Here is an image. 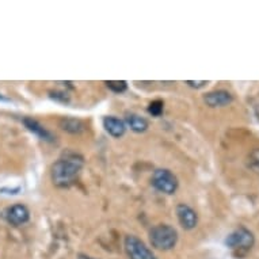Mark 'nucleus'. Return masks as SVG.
<instances>
[{
  "instance_id": "2eb2a0df",
  "label": "nucleus",
  "mask_w": 259,
  "mask_h": 259,
  "mask_svg": "<svg viewBox=\"0 0 259 259\" xmlns=\"http://www.w3.org/2000/svg\"><path fill=\"white\" fill-rule=\"evenodd\" d=\"M248 164L254 171L259 172V148H255L248 156Z\"/></svg>"
},
{
  "instance_id": "ddd939ff",
  "label": "nucleus",
  "mask_w": 259,
  "mask_h": 259,
  "mask_svg": "<svg viewBox=\"0 0 259 259\" xmlns=\"http://www.w3.org/2000/svg\"><path fill=\"white\" fill-rule=\"evenodd\" d=\"M163 109H164V103L160 99H156V101H152L149 103L148 106V113L153 117H159L163 113Z\"/></svg>"
},
{
  "instance_id": "9d476101",
  "label": "nucleus",
  "mask_w": 259,
  "mask_h": 259,
  "mask_svg": "<svg viewBox=\"0 0 259 259\" xmlns=\"http://www.w3.org/2000/svg\"><path fill=\"white\" fill-rule=\"evenodd\" d=\"M23 123H25V126L29 129L30 132L34 133L35 136H38L39 139H42V140L47 141H52L53 140V136H52L51 133L48 132L47 129L38 122V121H35L33 118H23Z\"/></svg>"
},
{
  "instance_id": "20e7f679",
  "label": "nucleus",
  "mask_w": 259,
  "mask_h": 259,
  "mask_svg": "<svg viewBox=\"0 0 259 259\" xmlns=\"http://www.w3.org/2000/svg\"><path fill=\"white\" fill-rule=\"evenodd\" d=\"M152 186L164 194H174L178 189V178L167 168H159L152 174L151 178Z\"/></svg>"
},
{
  "instance_id": "f8f14e48",
  "label": "nucleus",
  "mask_w": 259,
  "mask_h": 259,
  "mask_svg": "<svg viewBox=\"0 0 259 259\" xmlns=\"http://www.w3.org/2000/svg\"><path fill=\"white\" fill-rule=\"evenodd\" d=\"M126 123L136 133H143L148 129V121L139 114H127Z\"/></svg>"
},
{
  "instance_id": "0eeeda50",
  "label": "nucleus",
  "mask_w": 259,
  "mask_h": 259,
  "mask_svg": "<svg viewBox=\"0 0 259 259\" xmlns=\"http://www.w3.org/2000/svg\"><path fill=\"white\" fill-rule=\"evenodd\" d=\"M204 102L209 107H224L234 102V95L227 90H216L212 93L205 94Z\"/></svg>"
},
{
  "instance_id": "9b49d317",
  "label": "nucleus",
  "mask_w": 259,
  "mask_h": 259,
  "mask_svg": "<svg viewBox=\"0 0 259 259\" xmlns=\"http://www.w3.org/2000/svg\"><path fill=\"white\" fill-rule=\"evenodd\" d=\"M60 126L63 131L69 133H81L85 129V125L83 121L77 118H73V117H64V118L60 119Z\"/></svg>"
},
{
  "instance_id": "f03ea898",
  "label": "nucleus",
  "mask_w": 259,
  "mask_h": 259,
  "mask_svg": "<svg viewBox=\"0 0 259 259\" xmlns=\"http://www.w3.org/2000/svg\"><path fill=\"white\" fill-rule=\"evenodd\" d=\"M149 242L156 250H171L178 242V232L171 225L159 224L149 232Z\"/></svg>"
},
{
  "instance_id": "f257e3e1",
  "label": "nucleus",
  "mask_w": 259,
  "mask_h": 259,
  "mask_svg": "<svg viewBox=\"0 0 259 259\" xmlns=\"http://www.w3.org/2000/svg\"><path fill=\"white\" fill-rule=\"evenodd\" d=\"M83 166H84V160L80 155L73 152L67 153L53 163L51 170L52 181L59 187L71 186L79 177Z\"/></svg>"
},
{
  "instance_id": "7ed1b4c3",
  "label": "nucleus",
  "mask_w": 259,
  "mask_h": 259,
  "mask_svg": "<svg viewBox=\"0 0 259 259\" xmlns=\"http://www.w3.org/2000/svg\"><path fill=\"white\" fill-rule=\"evenodd\" d=\"M255 243L254 234L244 227H240L232 234H230L225 239V246L232 251H236L238 255L246 254L247 251L252 248Z\"/></svg>"
},
{
  "instance_id": "dca6fc26",
  "label": "nucleus",
  "mask_w": 259,
  "mask_h": 259,
  "mask_svg": "<svg viewBox=\"0 0 259 259\" xmlns=\"http://www.w3.org/2000/svg\"><path fill=\"white\" fill-rule=\"evenodd\" d=\"M187 84L190 85V87H194V89H201V87H204L206 84V81L201 80V81H193V80H187Z\"/></svg>"
},
{
  "instance_id": "1a4fd4ad",
  "label": "nucleus",
  "mask_w": 259,
  "mask_h": 259,
  "mask_svg": "<svg viewBox=\"0 0 259 259\" xmlns=\"http://www.w3.org/2000/svg\"><path fill=\"white\" fill-rule=\"evenodd\" d=\"M103 126L106 129V132L113 137H121L126 132V123L123 122L122 119L117 118V117H105L103 119Z\"/></svg>"
},
{
  "instance_id": "423d86ee",
  "label": "nucleus",
  "mask_w": 259,
  "mask_h": 259,
  "mask_svg": "<svg viewBox=\"0 0 259 259\" xmlns=\"http://www.w3.org/2000/svg\"><path fill=\"white\" fill-rule=\"evenodd\" d=\"M177 217H178L179 224L182 225L185 230H193L198 224V214L193 208L186 204H179L177 206Z\"/></svg>"
},
{
  "instance_id": "6e6552de",
  "label": "nucleus",
  "mask_w": 259,
  "mask_h": 259,
  "mask_svg": "<svg viewBox=\"0 0 259 259\" xmlns=\"http://www.w3.org/2000/svg\"><path fill=\"white\" fill-rule=\"evenodd\" d=\"M6 219H7V221H9L10 224L15 225V227L25 224V223H27L30 219L29 209L22 204L13 205V206H10V208L6 210Z\"/></svg>"
},
{
  "instance_id": "39448f33",
  "label": "nucleus",
  "mask_w": 259,
  "mask_h": 259,
  "mask_svg": "<svg viewBox=\"0 0 259 259\" xmlns=\"http://www.w3.org/2000/svg\"><path fill=\"white\" fill-rule=\"evenodd\" d=\"M125 250L131 259H156L153 252L141 242L140 239L133 235L125 238Z\"/></svg>"
},
{
  "instance_id": "4468645a",
  "label": "nucleus",
  "mask_w": 259,
  "mask_h": 259,
  "mask_svg": "<svg viewBox=\"0 0 259 259\" xmlns=\"http://www.w3.org/2000/svg\"><path fill=\"white\" fill-rule=\"evenodd\" d=\"M106 85L114 93H123L127 89V83L123 80H110L106 81Z\"/></svg>"
}]
</instances>
